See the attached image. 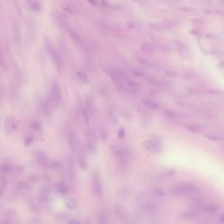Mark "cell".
<instances>
[{"instance_id": "22", "label": "cell", "mask_w": 224, "mask_h": 224, "mask_svg": "<svg viewBox=\"0 0 224 224\" xmlns=\"http://www.w3.org/2000/svg\"><path fill=\"white\" fill-rule=\"evenodd\" d=\"M75 73H76L77 77H78L81 81H82L83 82H88V81H89L88 76H87V75H86L84 72H82V71H81V70H76Z\"/></svg>"}, {"instance_id": "28", "label": "cell", "mask_w": 224, "mask_h": 224, "mask_svg": "<svg viewBox=\"0 0 224 224\" xmlns=\"http://www.w3.org/2000/svg\"><path fill=\"white\" fill-rule=\"evenodd\" d=\"M144 147L145 150L152 151L153 150V140H148L144 144Z\"/></svg>"}, {"instance_id": "12", "label": "cell", "mask_w": 224, "mask_h": 224, "mask_svg": "<svg viewBox=\"0 0 224 224\" xmlns=\"http://www.w3.org/2000/svg\"><path fill=\"white\" fill-rule=\"evenodd\" d=\"M85 108L87 109L89 114H91L92 116L95 115L96 108H95L93 101H92V99L89 96H85Z\"/></svg>"}, {"instance_id": "34", "label": "cell", "mask_w": 224, "mask_h": 224, "mask_svg": "<svg viewBox=\"0 0 224 224\" xmlns=\"http://www.w3.org/2000/svg\"><path fill=\"white\" fill-rule=\"evenodd\" d=\"M124 137H125V130L123 128H120L118 130V138H123Z\"/></svg>"}, {"instance_id": "9", "label": "cell", "mask_w": 224, "mask_h": 224, "mask_svg": "<svg viewBox=\"0 0 224 224\" xmlns=\"http://www.w3.org/2000/svg\"><path fill=\"white\" fill-rule=\"evenodd\" d=\"M68 167H69V175L72 179H75L76 177V169H75V161L74 156L72 154H68Z\"/></svg>"}, {"instance_id": "32", "label": "cell", "mask_w": 224, "mask_h": 224, "mask_svg": "<svg viewBox=\"0 0 224 224\" xmlns=\"http://www.w3.org/2000/svg\"><path fill=\"white\" fill-rule=\"evenodd\" d=\"M153 194L156 195V196H162V195H165V193L160 190V189H154L153 190Z\"/></svg>"}, {"instance_id": "13", "label": "cell", "mask_w": 224, "mask_h": 224, "mask_svg": "<svg viewBox=\"0 0 224 224\" xmlns=\"http://www.w3.org/2000/svg\"><path fill=\"white\" fill-rule=\"evenodd\" d=\"M199 215V212L196 209H192V210H188L187 212H185L184 214L181 215V218L182 219H193L195 218Z\"/></svg>"}, {"instance_id": "31", "label": "cell", "mask_w": 224, "mask_h": 224, "mask_svg": "<svg viewBox=\"0 0 224 224\" xmlns=\"http://www.w3.org/2000/svg\"><path fill=\"white\" fill-rule=\"evenodd\" d=\"M43 110H44V113L46 115H48L50 113V104L48 102H46L43 104Z\"/></svg>"}, {"instance_id": "17", "label": "cell", "mask_w": 224, "mask_h": 224, "mask_svg": "<svg viewBox=\"0 0 224 224\" xmlns=\"http://www.w3.org/2000/svg\"><path fill=\"white\" fill-rule=\"evenodd\" d=\"M187 129L191 131V132H194V133H196V132H199L200 130H202L203 129H205L202 125H200L198 124H193V125H188L187 126Z\"/></svg>"}, {"instance_id": "3", "label": "cell", "mask_w": 224, "mask_h": 224, "mask_svg": "<svg viewBox=\"0 0 224 224\" xmlns=\"http://www.w3.org/2000/svg\"><path fill=\"white\" fill-rule=\"evenodd\" d=\"M47 48H48V52H49L52 58H53V61L55 66L57 67L58 70L61 71V66H62V61H61V55L59 54L57 50L55 49V48L53 46V44L50 41L47 42Z\"/></svg>"}, {"instance_id": "11", "label": "cell", "mask_w": 224, "mask_h": 224, "mask_svg": "<svg viewBox=\"0 0 224 224\" xmlns=\"http://www.w3.org/2000/svg\"><path fill=\"white\" fill-rule=\"evenodd\" d=\"M115 213L116 215L118 216V218L122 219V220H125L128 217V214H127V211H126V208L125 207H123L122 205H116L115 206Z\"/></svg>"}, {"instance_id": "6", "label": "cell", "mask_w": 224, "mask_h": 224, "mask_svg": "<svg viewBox=\"0 0 224 224\" xmlns=\"http://www.w3.org/2000/svg\"><path fill=\"white\" fill-rule=\"evenodd\" d=\"M87 145H88V150L89 152L92 154L97 153V147L94 140V134L92 131H88L87 133Z\"/></svg>"}, {"instance_id": "7", "label": "cell", "mask_w": 224, "mask_h": 224, "mask_svg": "<svg viewBox=\"0 0 224 224\" xmlns=\"http://www.w3.org/2000/svg\"><path fill=\"white\" fill-rule=\"evenodd\" d=\"M200 209L203 210L207 214H215L218 211V206L213 203H200Z\"/></svg>"}, {"instance_id": "14", "label": "cell", "mask_w": 224, "mask_h": 224, "mask_svg": "<svg viewBox=\"0 0 224 224\" xmlns=\"http://www.w3.org/2000/svg\"><path fill=\"white\" fill-rule=\"evenodd\" d=\"M15 125H14V121L12 120L10 117H8L5 121V127H4V130H5V132L7 134H10L12 130V129H15Z\"/></svg>"}, {"instance_id": "10", "label": "cell", "mask_w": 224, "mask_h": 224, "mask_svg": "<svg viewBox=\"0 0 224 224\" xmlns=\"http://www.w3.org/2000/svg\"><path fill=\"white\" fill-rule=\"evenodd\" d=\"M36 156H37V159L38 162L44 167H48L49 166V159L47 157V155L42 152V151H37L36 152Z\"/></svg>"}, {"instance_id": "24", "label": "cell", "mask_w": 224, "mask_h": 224, "mask_svg": "<svg viewBox=\"0 0 224 224\" xmlns=\"http://www.w3.org/2000/svg\"><path fill=\"white\" fill-rule=\"evenodd\" d=\"M98 132H99V135L100 137H101L102 141L105 142L106 141V130H105V129L102 125L100 126L99 129H98Z\"/></svg>"}, {"instance_id": "2", "label": "cell", "mask_w": 224, "mask_h": 224, "mask_svg": "<svg viewBox=\"0 0 224 224\" xmlns=\"http://www.w3.org/2000/svg\"><path fill=\"white\" fill-rule=\"evenodd\" d=\"M61 98H62V95H61V88L59 87L57 82H53L52 90H51V101L55 106V108H58L60 106L61 102Z\"/></svg>"}, {"instance_id": "27", "label": "cell", "mask_w": 224, "mask_h": 224, "mask_svg": "<svg viewBox=\"0 0 224 224\" xmlns=\"http://www.w3.org/2000/svg\"><path fill=\"white\" fill-rule=\"evenodd\" d=\"M98 222L100 223H108V217L104 213H101L98 216Z\"/></svg>"}, {"instance_id": "37", "label": "cell", "mask_w": 224, "mask_h": 224, "mask_svg": "<svg viewBox=\"0 0 224 224\" xmlns=\"http://www.w3.org/2000/svg\"><path fill=\"white\" fill-rule=\"evenodd\" d=\"M90 3H92L93 4H96V3H97V0H89Z\"/></svg>"}, {"instance_id": "5", "label": "cell", "mask_w": 224, "mask_h": 224, "mask_svg": "<svg viewBox=\"0 0 224 224\" xmlns=\"http://www.w3.org/2000/svg\"><path fill=\"white\" fill-rule=\"evenodd\" d=\"M93 186H94V191H95L96 194L98 197H102V186L100 176L97 173L93 176Z\"/></svg>"}, {"instance_id": "30", "label": "cell", "mask_w": 224, "mask_h": 224, "mask_svg": "<svg viewBox=\"0 0 224 224\" xmlns=\"http://www.w3.org/2000/svg\"><path fill=\"white\" fill-rule=\"evenodd\" d=\"M33 140H34V138L32 136H27L25 138V145L29 146L30 145L33 143Z\"/></svg>"}, {"instance_id": "20", "label": "cell", "mask_w": 224, "mask_h": 224, "mask_svg": "<svg viewBox=\"0 0 224 224\" xmlns=\"http://www.w3.org/2000/svg\"><path fill=\"white\" fill-rule=\"evenodd\" d=\"M66 206L69 209H75L77 207V200L73 197H69L66 200Z\"/></svg>"}, {"instance_id": "16", "label": "cell", "mask_w": 224, "mask_h": 224, "mask_svg": "<svg viewBox=\"0 0 224 224\" xmlns=\"http://www.w3.org/2000/svg\"><path fill=\"white\" fill-rule=\"evenodd\" d=\"M164 115L166 118L169 119H177L179 117V115L177 111H174L173 109H167L164 112Z\"/></svg>"}, {"instance_id": "25", "label": "cell", "mask_w": 224, "mask_h": 224, "mask_svg": "<svg viewBox=\"0 0 224 224\" xmlns=\"http://www.w3.org/2000/svg\"><path fill=\"white\" fill-rule=\"evenodd\" d=\"M206 137L212 141H220L222 140V137L219 135H215V134H210V135H206Z\"/></svg>"}, {"instance_id": "19", "label": "cell", "mask_w": 224, "mask_h": 224, "mask_svg": "<svg viewBox=\"0 0 224 224\" xmlns=\"http://www.w3.org/2000/svg\"><path fill=\"white\" fill-rule=\"evenodd\" d=\"M55 189H56V191H57L59 194H67L68 191L67 186H66L64 183H58V184L55 186Z\"/></svg>"}, {"instance_id": "18", "label": "cell", "mask_w": 224, "mask_h": 224, "mask_svg": "<svg viewBox=\"0 0 224 224\" xmlns=\"http://www.w3.org/2000/svg\"><path fill=\"white\" fill-rule=\"evenodd\" d=\"M143 103H144L145 106L149 107V108L152 109H158V104L155 101H153V100L145 98V99L143 100Z\"/></svg>"}, {"instance_id": "23", "label": "cell", "mask_w": 224, "mask_h": 224, "mask_svg": "<svg viewBox=\"0 0 224 224\" xmlns=\"http://www.w3.org/2000/svg\"><path fill=\"white\" fill-rule=\"evenodd\" d=\"M148 82H149L151 85H153V86H162L163 84V81H159L158 79H155V78H149L148 79Z\"/></svg>"}, {"instance_id": "21", "label": "cell", "mask_w": 224, "mask_h": 224, "mask_svg": "<svg viewBox=\"0 0 224 224\" xmlns=\"http://www.w3.org/2000/svg\"><path fill=\"white\" fill-rule=\"evenodd\" d=\"M81 115H82V117H83L85 123H86L87 125H89V114L87 109H86L84 106H81Z\"/></svg>"}, {"instance_id": "33", "label": "cell", "mask_w": 224, "mask_h": 224, "mask_svg": "<svg viewBox=\"0 0 224 224\" xmlns=\"http://www.w3.org/2000/svg\"><path fill=\"white\" fill-rule=\"evenodd\" d=\"M138 61L140 62V63H142L143 65H145V66H151V63H150L149 61H147L146 60H144V59H138Z\"/></svg>"}, {"instance_id": "4", "label": "cell", "mask_w": 224, "mask_h": 224, "mask_svg": "<svg viewBox=\"0 0 224 224\" xmlns=\"http://www.w3.org/2000/svg\"><path fill=\"white\" fill-rule=\"evenodd\" d=\"M68 144H69L71 149L73 150L75 152L79 153L81 150V144H80V141H79L78 138L75 134V132L69 131L68 136Z\"/></svg>"}, {"instance_id": "35", "label": "cell", "mask_w": 224, "mask_h": 224, "mask_svg": "<svg viewBox=\"0 0 224 224\" xmlns=\"http://www.w3.org/2000/svg\"><path fill=\"white\" fill-rule=\"evenodd\" d=\"M9 169H8V166H2V168H1V172L2 173H5V172H7Z\"/></svg>"}, {"instance_id": "29", "label": "cell", "mask_w": 224, "mask_h": 224, "mask_svg": "<svg viewBox=\"0 0 224 224\" xmlns=\"http://www.w3.org/2000/svg\"><path fill=\"white\" fill-rule=\"evenodd\" d=\"M31 128L33 129L34 130H37V131H39V130H41V126H40V125L38 122H35V121H32V122L31 123Z\"/></svg>"}, {"instance_id": "8", "label": "cell", "mask_w": 224, "mask_h": 224, "mask_svg": "<svg viewBox=\"0 0 224 224\" xmlns=\"http://www.w3.org/2000/svg\"><path fill=\"white\" fill-rule=\"evenodd\" d=\"M68 33H69V36L71 37L72 40L75 42V44L76 46H78L79 48H83L84 42H83L82 39L80 37V35L75 31H74L73 29H69L68 30Z\"/></svg>"}, {"instance_id": "15", "label": "cell", "mask_w": 224, "mask_h": 224, "mask_svg": "<svg viewBox=\"0 0 224 224\" xmlns=\"http://www.w3.org/2000/svg\"><path fill=\"white\" fill-rule=\"evenodd\" d=\"M78 164H79L80 168L82 169V170H85V169H87V167H88L86 158H84L83 155H81V151L79 152V156H78Z\"/></svg>"}, {"instance_id": "36", "label": "cell", "mask_w": 224, "mask_h": 224, "mask_svg": "<svg viewBox=\"0 0 224 224\" xmlns=\"http://www.w3.org/2000/svg\"><path fill=\"white\" fill-rule=\"evenodd\" d=\"M68 223H79L80 222H78V221H75V220H69Z\"/></svg>"}, {"instance_id": "26", "label": "cell", "mask_w": 224, "mask_h": 224, "mask_svg": "<svg viewBox=\"0 0 224 224\" xmlns=\"http://www.w3.org/2000/svg\"><path fill=\"white\" fill-rule=\"evenodd\" d=\"M133 74L135 75H137V76H138V77H142V78H146L148 75L146 74V73H145V72H143V71H141V70H138V69H134L133 71Z\"/></svg>"}, {"instance_id": "1", "label": "cell", "mask_w": 224, "mask_h": 224, "mask_svg": "<svg viewBox=\"0 0 224 224\" xmlns=\"http://www.w3.org/2000/svg\"><path fill=\"white\" fill-rule=\"evenodd\" d=\"M196 192V187L192 183H181L172 189V194L177 196L192 194Z\"/></svg>"}]
</instances>
